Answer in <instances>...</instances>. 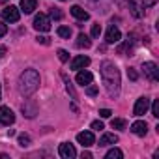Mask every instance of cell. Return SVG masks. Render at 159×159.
Here are the masks:
<instances>
[{
  "instance_id": "6da1fadb",
  "label": "cell",
  "mask_w": 159,
  "mask_h": 159,
  "mask_svg": "<svg viewBox=\"0 0 159 159\" xmlns=\"http://www.w3.org/2000/svg\"><path fill=\"white\" fill-rule=\"evenodd\" d=\"M99 71H101V79H103V84H105L109 96H111V98H118V94H120V84H122L118 67H116L112 62L105 60V62L101 64Z\"/></svg>"
},
{
  "instance_id": "7a4b0ae2",
  "label": "cell",
  "mask_w": 159,
  "mask_h": 159,
  "mask_svg": "<svg viewBox=\"0 0 159 159\" xmlns=\"http://www.w3.org/2000/svg\"><path fill=\"white\" fill-rule=\"evenodd\" d=\"M39 88V73L36 69H25L19 77V92L23 96H32Z\"/></svg>"
},
{
  "instance_id": "3957f363",
  "label": "cell",
  "mask_w": 159,
  "mask_h": 159,
  "mask_svg": "<svg viewBox=\"0 0 159 159\" xmlns=\"http://www.w3.org/2000/svg\"><path fill=\"white\" fill-rule=\"evenodd\" d=\"M157 2V0H129V10H131V15L133 17H142L144 11L148 8H152L153 4Z\"/></svg>"
},
{
  "instance_id": "277c9868",
  "label": "cell",
  "mask_w": 159,
  "mask_h": 159,
  "mask_svg": "<svg viewBox=\"0 0 159 159\" xmlns=\"http://www.w3.org/2000/svg\"><path fill=\"white\" fill-rule=\"evenodd\" d=\"M34 28L38 32H49L51 30V19L45 13H38L34 17Z\"/></svg>"
},
{
  "instance_id": "5b68a950",
  "label": "cell",
  "mask_w": 159,
  "mask_h": 159,
  "mask_svg": "<svg viewBox=\"0 0 159 159\" xmlns=\"http://www.w3.org/2000/svg\"><path fill=\"white\" fill-rule=\"evenodd\" d=\"M142 71H144V77L150 79V81H159V69H157V64L155 62H144L142 64Z\"/></svg>"
},
{
  "instance_id": "8992f818",
  "label": "cell",
  "mask_w": 159,
  "mask_h": 159,
  "mask_svg": "<svg viewBox=\"0 0 159 159\" xmlns=\"http://www.w3.org/2000/svg\"><path fill=\"white\" fill-rule=\"evenodd\" d=\"M19 17H21V13H19V10H17L15 6H6V8L2 10V19H4L6 23H17Z\"/></svg>"
},
{
  "instance_id": "52a82bcc",
  "label": "cell",
  "mask_w": 159,
  "mask_h": 159,
  "mask_svg": "<svg viewBox=\"0 0 159 159\" xmlns=\"http://www.w3.org/2000/svg\"><path fill=\"white\" fill-rule=\"evenodd\" d=\"M15 122V114L10 107H0V124L2 125H11Z\"/></svg>"
},
{
  "instance_id": "ba28073f",
  "label": "cell",
  "mask_w": 159,
  "mask_h": 159,
  "mask_svg": "<svg viewBox=\"0 0 159 159\" xmlns=\"http://www.w3.org/2000/svg\"><path fill=\"white\" fill-rule=\"evenodd\" d=\"M148 109H150V99H148V98H139L137 103H135L133 114H135V116H142V114H146Z\"/></svg>"
},
{
  "instance_id": "9c48e42d",
  "label": "cell",
  "mask_w": 159,
  "mask_h": 159,
  "mask_svg": "<svg viewBox=\"0 0 159 159\" xmlns=\"http://www.w3.org/2000/svg\"><path fill=\"white\" fill-rule=\"evenodd\" d=\"M77 142H79V144H83L84 148L92 146V144L96 142V139H94V133H92V131H81V133L77 135Z\"/></svg>"
},
{
  "instance_id": "30bf717a",
  "label": "cell",
  "mask_w": 159,
  "mask_h": 159,
  "mask_svg": "<svg viewBox=\"0 0 159 159\" xmlns=\"http://www.w3.org/2000/svg\"><path fill=\"white\" fill-rule=\"evenodd\" d=\"M58 153H60V157H64V159H73V157L77 155V150L73 148V144H69V142H64V144H60V148H58Z\"/></svg>"
},
{
  "instance_id": "8fae6325",
  "label": "cell",
  "mask_w": 159,
  "mask_h": 159,
  "mask_svg": "<svg viewBox=\"0 0 159 159\" xmlns=\"http://www.w3.org/2000/svg\"><path fill=\"white\" fill-rule=\"evenodd\" d=\"M105 39H107V43H118L120 39H122V34H120V30H118V26H114V25H111L109 26V30H107V36H105Z\"/></svg>"
},
{
  "instance_id": "7c38bea8",
  "label": "cell",
  "mask_w": 159,
  "mask_h": 159,
  "mask_svg": "<svg viewBox=\"0 0 159 159\" xmlns=\"http://www.w3.org/2000/svg\"><path fill=\"white\" fill-rule=\"evenodd\" d=\"M88 66H90V58L84 56V54L75 56V58L71 60V69H84V67H88Z\"/></svg>"
},
{
  "instance_id": "4fadbf2b",
  "label": "cell",
  "mask_w": 159,
  "mask_h": 159,
  "mask_svg": "<svg viewBox=\"0 0 159 159\" xmlns=\"http://www.w3.org/2000/svg\"><path fill=\"white\" fill-rule=\"evenodd\" d=\"M92 81H94V75L90 71H79L77 73V83L81 84V86H88Z\"/></svg>"
},
{
  "instance_id": "5bb4252c",
  "label": "cell",
  "mask_w": 159,
  "mask_h": 159,
  "mask_svg": "<svg viewBox=\"0 0 159 159\" xmlns=\"http://www.w3.org/2000/svg\"><path fill=\"white\" fill-rule=\"evenodd\" d=\"M131 131H133L135 135H139V137H144V135L148 133V124L142 122V120H139V122L131 124Z\"/></svg>"
},
{
  "instance_id": "9a60e30c",
  "label": "cell",
  "mask_w": 159,
  "mask_h": 159,
  "mask_svg": "<svg viewBox=\"0 0 159 159\" xmlns=\"http://www.w3.org/2000/svg\"><path fill=\"white\" fill-rule=\"evenodd\" d=\"M71 15H73L75 19H79V21H88V19H90V13L84 11L81 6H73V8H71Z\"/></svg>"
},
{
  "instance_id": "2e32d148",
  "label": "cell",
  "mask_w": 159,
  "mask_h": 159,
  "mask_svg": "<svg viewBox=\"0 0 159 159\" xmlns=\"http://www.w3.org/2000/svg\"><path fill=\"white\" fill-rule=\"evenodd\" d=\"M118 142V137L114 133H105L101 139H99V146H112Z\"/></svg>"
},
{
  "instance_id": "e0dca14e",
  "label": "cell",
  "mask_w": 159,
  "mask_h": 159,
  "mask_svg": "<svg viewBox=\"0 0 159 159\" xmlns=\"http://www.w3.org/2000/svg\"><path fill=\"white\" fill-rule=\"evenodd\" d=\"M36 6H38L36 0H21V11L25 13H34Z\"/></svg>"
},
{
  "instance_id": "ac0fdd59",
  "label": "cell",
  "mask_w": 159,
  "mask_h": 159,
  "mask_svg": "<svg viewBox=\"0 0 159 159\" xmlns=\"http://www.w3.org/2000/svg\"><path fill=\"white\" fill-rule=\"evenodd\" d=\"M23 112H25L26 118H34V116L38 114V109H36V105H34L32 101H26V103L23 105Z\"/></svg>"
},
{
  "instance_id": "d6986e66",
  "label": "cell",
  "mask_w": 159,
  "mask_h": 159,
  "mask_svg": "<svg viewBox=\"0 0 159 159\" xmlns=\"http://www.w3.org/2000/svg\"><path fill=\"white\" fill-rule=\"evenodd\" d=\"M90 45H92V39L86 34H79V38H77V47L79 49H88Z\"/></svg>"
},
{
  "instance_id": "ffe728a7",
  "label": "cell",
  "mask_w": 159,
  "mask_h": 159,
  "mask_svg": "<svg viewBox=\"0 0 159 159\" xmlns=\"http://www.w3.org/2000/svg\"><path fill=\"white\" fill-rule=\"evenodd\" d=\"M122 157H124V153H122V150H118V148L109 150L107 155H105V159H122Z\"/></svg>"
},
{
  "instance_id": "44dd1931",
  "label": "cell",
  "mask_w": 159,
  "mask_h": 159,
  "mask_svg": "<svg viewBox=\"0 0 159 159\" xmlns=\"http://www.w3.org/2000/svg\"><path fill=\"white\" fill-rule=\"evenodd\" d=\"M56 32H58V36H60V38H66V39H69V38H71V28H69V26H58V30H56Z\"/></svg>"
},
{
  "instance_id": "7402d4cb",
  "label": "cell",
  "mask_w": 159,
  "mask_h": 159,
  "mask_svg": "<svg viewBox=\"0 0 159 159\" xmlns=\"http://www.w3.org/2000/svg\"><path fill=\"white\" fill-rule=\"evenodd\" d=\"M62 77H64V83H66V90H67V92L71 94V98H73V99H77V94H75V88H73L71 81H69V79H67L66 75H62Z\"/></svg>"
},
{
  "instance_id": "603a6c76",
  "label": "cell",
  "mask_w": 159,
  "mask_h": 159,
  "mask_svg": "<svg viewBox=\"0 0 159 159\" xmlns=\"http://www.w3.org/2000/svg\"><path fill=\"white\" fill-rule=\"evenodd\" d=\"M111 125H112V129H125V120H122V118H114V120L111 122Z\"/></svg>"
},
{
  "instance_id": "cb8c5ba5",
  "label": "cell",
  "mask_w": 159,
  "mask_h": 159,
  "mask_svg": "<svg viewBox=\"0 0 159 159\" xmlns=\"http://www.w3.org/2000/svg\"><path fill=\"white\" fill-rule=\"evenodd\" d=\"M30 135H25V133H21L19 135V146H23V148H26V146H30Z\"/></svg>"
},
{
  "instance_id": "d4e9b609",
  "label": "cell",
  "mask_w": 159,
  "mask_h": 159,
  "mask_svg": "<svg viewBox=\"0 0 159 159\" xmlns=\"http://www.w3.org/2000/svg\"><path fill=\"white\" fill-rule=\"evenodd\" d=\"M51 17L56 19V21H60V19H62V11H60L58 8H51Z\"/></svg>"
},
{
  "instance_id": "484cf974",
  "label": "cell",
  "mask_w": 159,
  "mask_h": 159,
  "mask_svg": "<svg viewBox=\"0 0 159 159\" xmlns=\"http://www.w3.org/2000/svg\"><path fill=\"white\" fill-rule=\"evenodd\" d=\"M56 54H58V58H60L62 62H67V60H69V54H67V51H64V49H58Z\"/></svg>"
},
{
  "instance_id": "4316f807",
  "label": "cell",
  "mask_w": 159,
  "mask_h": 159,
  "mask_svg": "<svg viewBox=\"0 0 159 159\" xmlns=\"http://www.w3.org/2000/svg\"><path fill=\"white\" fill-rule=\"evenodd\" d=\"M152 116L159 118V101H157V99H155V101L152 103Z\"/></svg>"
},
{
  "instance_id": "83f0119b",
  "label": "cell",
  "mask_w": 159,
  "mask_h": 159,
  "mask_svg": "<svg viewBox=\"0 0 159 159\" xmlns=\"http://www.w3.org/2000/svg\"><path fill=\"white\" fill-rule=\"evenodd\" d=\"M101 34V25H92V38H99Z\"/></svg>"
},
{
  "instance_id": "f1b7e54d",
  "label": "cell",
  "mask_w": 159,
  "mask_h": 159,
  "mask_svg": "<svg viewBox=\"0 0 159 159\" xmlns=\"http://www.w3.org/2000/svg\"><path fill=\"white\" fill-rule=\"evenodd\" d=\"M98 92H99V90H98V86H94V84H92V83H90V86H88V88H86V94H88V96H92V98H94V96H98Z\"/></svg>"
},
{
  "instance_id": "f546056e",
  "label": "cell",
  "mask_w": 159,
  "mask_h": 159,
  "mask_svg": "<svg viewBox=\"0 0 159 159\" xmlns=\"http://www.w3.org/2000/svg\"><path fill=\"white\" fill-rule=\"evenodd\" d=\"M127 77L131 79V81H137V79H139V75H137V71H135L133 67H129V69H127Z\"/></svg>"
},
{
  "instance_id": "4dcf8cb0",
  "label": "cell",
  "mask_w": 159,
  "mask_h": 159,
  "mask_svg": "<svg viewBox=\"0 0 159 159\" xmlns=\"http://www.w3.org/2000/svg\"><path fill=\"white\" fill-rule=\"evenodd\" d=\"M92 129H96V131H101V129H103V122H101V120H96V122H92Z\"/></svg>"
},
{
  "instance_id": "1f68e13d",
  "label": "cell",
  "mask_w": 159,
  "mask_h": 159,
  "mask_svg": "<svg viewBox=\"0 0 159 159\" xmlns=\"http://www.w3.org/2000/svg\"><path fill=\"white\" fill-rule=\"evenodd\" d=\"M36 39H38V43H41V45H49V43H51V41H49V38H47V36H38V38H36Z\"/></svg>"
},
{
  "instance_id": "d6a6232c",
  "label": "cell",
  "mask_w": 159,
  "mask_h": 159,
  "mask_svg": "<svg viewBox=\"0 0 159 159\" xmlns=\"http://www.w3.org/2000/svg\"><path fill=\"white\" fill-rule=\"evenodd\" d=\"M111 114H112V112H111L109 109H101V111H99V116H101V118H109Z\"/></svg>"
},
{
  "instance_id": "836d02e7",
  "label": "cell",
  "mask_w": 159,
  "mask_h": 159,
  "mask_svg": "<svg viewBox=\"0 0 159 159\" xmlns=\"http://www.w3.org/2000/svg\"><path fill=\"white\" fill-rule=\"evenodd\" d=\"M6 32H8V26H6V23H0V38H2V36H6Z\"/></svg>"
},
{
  "instance_id": "e575fe53",
  "label": "cell",
  "mask_w": 159,
  "mask_h": 159,
  "mask_svg": "<svg viewBox=\"0 0 159 159\" xmlns=\"http://www.w3.org/2000/svg\"><path fill=\"white\" fill-rule=\"evenodd\" d=\"M2 56H6V47L0 45V58H2Z\"/></svg>"
},
{
  "instance_id": "d590c367",
  "label": "cell",
  "mask_w": 159,
  "mask_h": 159,
  "mask_svg": "<svg viewBox=\"0 0 159 159\" xmlns=\"http://www.w3.org/2000/svg\"><path fill=\"white\" fill-rule=\"evenodd\" d=\"M84 157H86V159H90V157H92V153H90V152H83V159H84Z\"/></svg>"
},
{
  "instance_id": "8d00e7d4",
  "label": "cell",
  "mask_w": 159,
  "mask_h": 159,
  "mask_svg": "<svg viewBox=\"0 0 159 159\" xmlns=\"http://www.w3.org/2000/svg\"><path fill=\"white\" fill-rule=\"evenodd\" d=\"M0 99H2V90H0Z\"/></svg>"
},
{
  "instance_id": "74e56055",
  "label": "cell",
  "mask_w": 159,
  "mask_h": 159,
  "mask_svg": "<svg viewBox=\"0 0 159 159\" xmlns=\"http://www.w3.org/2000/svg\"><path fill=\"white\" fill-rule=\"evenodd\" d=\"M62 2H66V0H62Z\"/></svg>"
}]
</instances>
